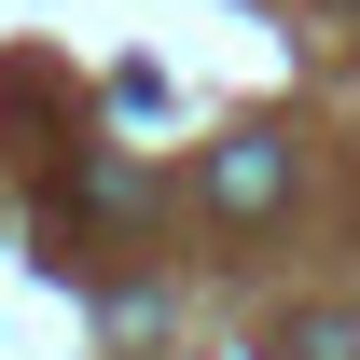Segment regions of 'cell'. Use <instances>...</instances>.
Returning <instances> with one entry per match:
<instances>
[{
    "label": "cell",
    "mask_w": 360,
    "mask_h": 360,
    "mask_svg": "<svg viewBox=\"0 0 360 360\" xmlns=\"http://www.w3.org/2000/svg\"><path fill=\"white\" fill-rule=\"evenodd\" d=\"M208 208H222V222H277V208H291V139L236 125L222 153H208Z\"/></svg>",
    "instance_id": "6da1fadb"
},
{
    "label": "cell",
    "mask_w": 360,
    "mask_h": 360,
    "mask_svg": "<svg viewBox=\"0 0 360 360\" xmlns=\"http://www.w3.org/2000/svg\"><path fill=\"white\" fill-rule=\"evenodd\" d=\"M264 360H360V305H319V319H277Z\"/></svg>",
    "instance_id": "7a4b0ae2"
}]
</instances>
